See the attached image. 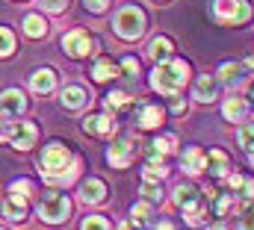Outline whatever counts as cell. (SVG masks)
I'll use <instances>...</instances> for the list:
<instances>
[{"label":"cell","mask_w":254,"mask_h":230,"mask_svg":"<svg viewBox=\"0 0 254 230\" xmlns=\"http://www.w3.org/2000/svg\"><path fill=\"white\" fill-rule=\"evenodd\" d=\"M222 113H225V118H228V121H243V118L249 115V104H246L243 98H228Z\"/></svg>","instance_id":"12"},{"label":"cell","mask_w":254,"mask_h":230,"mask_svg":"<svg viewBox=\"0 0 254 230\" xmlns=\"http://www.w3.org/2000/svg\"><path fill=\"white\" fill-rule=\"evenodd\" d=\"M42 6H45V12H63L68 0H42Z\"/></svg>","instance_id":"34"},{"label":"cell","mask_w":254,"mask_h":230,"mask_svg":"<svg viewBox=\"0 0 254 230\" xmlns=\"http://www.w3.org/2000/svg\"><path fill=\"white\" fill-rule=\"evenodd\" d=\"M119 230H139V228H136V225H130V222H122V225H119Z\"/></svg>","instance_id":"41"},{"label":"cell","mask_w":254,"mask_h":230,"mask_svg":"<svg viewBox=\"0 0 254 230\" xmlns=\"http://www.w3.org/2000/svg\"><path fill=\"white\" fill-rule=\"evenodd\" d=\"M24 213H27V201H24L18 192H12V198H6V204H3V216H6V219L21 222V219H24Z\"/></svg>","instance_id":"10"},{"label":"cell","mask_w":254,"mask_h":230,"mask_svg":"<svg viewBox=\"0 0 254 230\" xmlns=\"http://www.w3.org/2000/svg\"><path fill=\"white\" fill-rule=\"evenodd\" d=\"M207 169L213 177H222V174H228V154L225 151H210V157H207Z\"/></svg>","instance_id":"16"},{"label":"cell","mask_w":254,"mask_h":230,"mask_svg":"<svg viewBox=\"0 0 254 230\" xmlns=\"http://www.w3.org/2000/svg\"><path fill=\"white\" fill-rule=\"evenodd\" d=\"M83 127H86L89 133H98V136H107V133H113V118H110V115H89Z\"/></svg>","instance_id":"13"},{"label":"cell","mask_w":254,"mask_h":230,"mask_svg":"<svg viewBox=\"0 0 254 230\" xmlns=\"http://www.w3.org/2000/svg\"><path fill=\"white\" fill-rule=\"evenodd\" d=\"M207 169V157L198 151V148H190L187 154H184V172L187 174H198Z\"/></svg>","instance_id":"11"},{"label":"cell","mask_w":254,"mask_h":230,"mask_svg":"<svg viewBox=\"0 0 254 230\" xmlns=\"http://www.w3.org/2000/svg\"><path fill=\"white\" fill-rule=\"evenodd\" d=\"M63 48H65L68 57H89L92 48H95V42H92L83 30H74V33H68L63 39Z\"/></svg>","instance_id":"6"},{"label":"cell","mask_w":254,"mask_h":230,"mask_svg":"<svg viewBox=\"0 0 254 230\" xmlns=\"http://www.w3.org/2000/svg\"><path fill=\"white\" fill-rule=\"evenodd\" d=\"M142 30H145V15H142V9L125 6V9L116 15V33H119V36H125V39H139Z\"/></svg>","instance_id":"4"},{"label":"cell","mask_w":254,"mask_h":230,"mask_svg":"<svg viewBox=\"0 0 254 230\" xmlns=\"http://www.w3.org/2000/svg\"><path fill=\"white\" fill-rule=\"evenodd\" d=\"M213 230H228V228H225V225H216V228H213Z\"/></svg>","instance_id":"43"},{"label":"cell","mask_w":254,"mask_h":230,"mask_svg":"<svg viewBox=\"0 0 254 230\" xmlns=\"http://www.w3.org/2000/svg\"><path fill=\"white\" fill-rule=\"evenodd\" d=\"M151 219V207L148 204H136L133 207V222H148Z\"/></svg>","instance_id":"33"},{"label":"cell","mask_w":254,"mask_h":230,"mask_svg":"<svg viewBox=\"0 0 254 230\" xmlns=\"http://www.w3.org/2000/svg\"><path fill=\"white\" fill-rule=\"evenodd\" d=\"M163 124V110L160 107H145L139 113V127L142 130H151V127H160Z\"/></svg>","instance_id":"17"},{"label":"cell","mask_w":254,"mask_h":230,"mask_svg":"<svg viewBox=\"0 0 254 230\" xmlns=\"http://www.w3.org/2000/svg\"><path fill=\"white\" fill-rule=\"evenodd\" d=\"M237 139H240V145H243V148H249V151H252V148H254V124H246V127L240 130V136H237Z\"/></svg>","instance_id":"30"},{"label":"cell","mask_w":254,"mask_h":230,"mask_svg":"<svg viewBox=\"0 0 254 230\" xmlns=\"http://www.w3.org/2000/svg\"><path fill=\"white\" fill-rule=\"evenodd\" d=\"M83 230H110V222L101 219V216H92V219L83 222Z\"/></svg>","instance_id":"31"},{"label":"cell","mask_w":254,"mask_h":230,"mask_svg":"<svg viewBox=\"0 0 254 230\" xmlns=\"http://www.w3.org/2000/svg\"><path fill=\"white\" fill-rule=\"evenodd\" d=\"M24 107H27V101H24V95H21L18 89H9V92L0 95V118L21 115L24 113Z\"/></svg>","instance_id":"8"},{"label":"cell","mask_w":254,"mask_h":230,"mask_svg":"<svg viewBox=\"0 0 254 230\" xmlns=\"http://www.w3.org/2000/svg\"><path fill=\"white\" fill-rule=\"evenodd\" d=\"M142 177H145V183H163V177H166V166H163V160L154 157V160L145 166Z\"/></svg>","instance_id":"18"},{"label":"cell","mask_w":254,"mask_h":230,"mask_svg":"<svg viewBox=\"0 0 254 230\" xmlns=\"http://www.w3.org/2000/svg\"><path fill=\"white\" fill-rule=\"evenodd\" d=\"M216 18L222 24H246L252 15V6L246 0H216Z\"/></svg>","instance_id":"5"},{"label":"cell","mask_w":254,"mask_h":230,"mask_svg":"<svg viewBox=\"0 0 254 230\" xmlns=\"http://www.w3.org/2000/svg\"><path fill=\"white\" fill-rule=\"evenodd\" d=\"M54 83H57V77H54V71H39V74H33V80H30V86H33V92H39V95H48L51 89H54Z\"/></svg>","instance_id":"15"},{"label":"cell","mask_w":254,"mask_h":230,"mask_svg":"<svg viewBox=\"0 0 254 230\" xmlns=\"http://www.w3.org/2000/svg\"><path fill=\"white\" fill-rule=\"evenodd\" d=\"M119 74V68H116V62H110V59H101L95 68H92V80H98V83H104V80H110V77H116Z\"/></svg>","instance_id":"19"},{"label":"cell","mask_w":254,"mask_h":230,"mask_svg":"<svg viewBox=\"0 0 254 230\" xmlns=\"http://www.w3.org/2000/svg\"><path fill=\"white\" fill-rule=\"evenodd\" d=\"M12 192H18V195L24 192V195H27V192H30V183H27V180H15V183H12Z\"/></svg>","instance_id":"38"},{"label":"cell","mask_w":254,"mask_h":230,"mask_svg":"<svg viewBox=\"0 0 254 230\" xmlns=\"http://www.w3.org/2000/svg\"><path fill=\"white\" fill-rule=\"evenodd\" d=\"M172 110H175V113H181V110H184V101H181V98H175V101H172Z\"/></svg>","instance_id":"40"},{"label":"cell","mask_w":254,"mask_h":230,"mask_svg":"<svg viewBox=\"0 0 254 230\" xmlns=\"http://www.w3.org/2000/svg\"><path fill=\"white\" fill-rule=\"evenodd\" d=\"M68 213H71V201H68V195L54 192V189L42 195V204H39V216H42V222L60 225V222L68 219Z\"/></svg>","instance_id":"3"},{"label":"cell","mask_w":254,"mask_h":230,"mask_svg":"<svg viewBox=\"0 0 254 230\" xmlns=\"http://www.w3.org/2000/svg\"><path fill=\"white\" fill-rule=\"evenodd\" d=\"M175 201H178V207H187L192 201H198V189H195V186H178Z\"/></svg>","instance_id":"25"},{"label":"cell","mask_w":254,"mask_h":230,"mask_svg":"<svg viewBox=\"0 0 254 230\" xmlns=\"http://www.w3.org/2000/svg\"><path fill=\"white\" fill-rule=\"evenodd\" d=\"M107 104L116 107V110H127V107H130V95H127V92H113V95L107 98Z\"/></svg>","instance_id":"28"},{"label":"cell","mask_w":254,"mask_h":230,"mask_svg":"<svg viewBox=\"0 0 254 230\" xmlns=\"http://www.w3.org/2000/svg\"><path fill=\"white\" fill-rule=\"evenodd\" d=\"M107 3H110V0H86V9H92V12H104Z\"/></svg>","instance_id":"37"},{"label":"cell","mask_w":254,"mask_h":230,"mask_svg":"<svg viewBox=\"0 0 254 230\" xmlns=\"http://www.w3.org/2000/svg\"><path fill=\"white\" fill-rule=\"evenodd\" d=\"M195 98H198L201 104H207V101L216 98V92H213V80H210V77H201V80H198V86H195Z\"/></svg>","instance_id":"22"},{"label":"cell","mask_w":254,"mask_h":230,"mask_svg":"<svg viewBox=\"0 0 254 230\" xmlns=\"http://www.w3.org/2000/svg\"><path fill=\"white\" fill-rule=\"evenodd\" d=\"M219 77H222V83H228V86H234V83H240V77H243V68H237L234 62H228V65H222V71H219Z\"/></svg>","instance_id":"24"},{"label":"cell","mask_w":254,"mask_h":230,"mask_svg":"<svg viewBox=\"0 0 254 230\" xmlns=\"http://www.w3.org/2000/svg\"><path fill=\"white\" fill-rule=\"evenodd\" d=\"M45 30H48V27H45V21H42L39 15H27V18H24V33H27V36L36 39V36H45Z\"/></svg>","instance_id":"21"},{"label":"cell","mask_w":254,"mask_h":230,"mask_svg":"<svg viewBox=\"0 0 254 230\" xmlns=\"http://www.w3.org/2000/svg\"><path fill=\"white\" fill-rule=\"evenodd\" d=\"M252 98H254V86H252Z\"/></svg>","instance_id":"45"},{"label":"cell","mask_w":254,"mask_h":230,"mask_svg":"<svg viewBox=\"0 0 254 230\" xmlns=\"http://www.w3.org/2000/svg\"><path fill=\"white\" fill-rule=\"evenodd\" d=\"M187 77H190V65L181 62V59H175V62H163L160 68H154V74H151V86H154L157 92L175 95V92L187 83Z\"/></svg>","instance_id":"2"},{"label":"cell","mask_w":254,"mask_h":230,"mask_svg":"<svg viewBox=\"0 0 254 230\" xmlns=\"http://www.w3.org/2000/svg\"><path fill=\"white\" fill-rule=\"evenodd\" d=\"M142 195H145L148 201H163V189H160L157 183H145V186H142Z\"/></svg>","instance_id":"32"},{"label":"cell","mask_w":254,"mask_h":230,"mask_svg":"<svg viewBox=\"0 0 254 230\" xmlns=\"http://www.w3.org/2000/svg\"><path fill=\"white\" fill-rule=\"evenodd\" d=\"M63 104L65 107H71V110L83 107V104H86V92H83L80 86H68V89L63 92Z\"/></svg>","instance_id":"20"},{"label":"cell","mask_w":254,"mask_h":230,"mask_svg":"<svg viewBox=\"0 0 254 230\" xmlns=\"http://www.w3.org/2000/svg\"><path fill=\"white\" fill-rule=\"evenodd\" d=\"M169 54H172V42L169 39H154L151 42V57L157 59V62H163Z\"/></svg>","instance_id":"23"},{"label":"cell","mask_w":254,"mask_h":230,"mask_svg":"<svg viewBox=\"0 0 254 230\" xmlns=\"http://www.w3.org/2000/svg\"><path fill=\"white\" fill-rule=\"evenodd\" d=\"M12 51H15V36L6 27H0V57H9Z\"/></svg>","instance_id":"26"},{"label":"cell","mask_w":254,"mask_h":230,"mask_svg":"<svg viewBox=\"0 0 254 230\" xmlns=\"http://www.w3.org/2000/svg\"><path fill=\"white\" fill-rule=\"evenodd\" d=\"M240 230H254V204L240 210Z\"/></svg>","instance_id":"29"},{"label":"cell","mask_w":254,"mask_h":230,"mask_svg":"<svg viewBox=\"0 0 254 230\" xmlns=\"http://www.w3.org/2000/svg\"><path fill=\"white\" fill-rule=\"evenodd\" d=\"M252 166H254V148H252Z\"/></svg>","instance_id":"44"},{"label":"cell","mask_w":254,"mask_h":230,"mask_svg":"<svg viewBox=\"0 0 254 230\" xmlns=\"http://www.w3.org/2000/svg\"><path fill=\"white\" fill-rule=\"evenodd\" d=\"M157 230H172V225H169V222H163V225H157Z\"/></svg>","instance_id":"42"},{"label":"cell","mask_w":254,"mask_h":230,"mask_svg":"<svg viewBox=\"0 0 254 230\" xmlns=\"http://www.w3.org/2000/svg\"><path fill=\"white\" fill-rule=\"evenodd\" d=\"M42 172L45 177L51 180V183H65V180H71L74 174H77V163H71V154H68V148L63 145H48L45 151H42Z\"/></svg>","instance_id":"1"},{"label":"cell","mask_w":254,"mask_h":230,"mask_svg":"<svg viewBox=\"0 0 254 230\" xmlns=\"http://www.w3.org/2000/svg\"><path fill=\"white\" fill-rule=\"evenodd\" d=\"M122 65H125V74H127V77H136V74H139V68H136V59H133V57H127Z\"/></svg>","instance_id":"36"},{"label":"cell","mask_w":254,"mask_h":230,"mask_svg":"<svg viewBox=\"0 0 254 230\" xmlns=\"http://www.w3.org/2000/svg\"><path fill=\"white\" fill-rule=\"evenodd\" d=\"M6 136H9V139H12V145L21 151V148H33V142H36L39 130H36V124L21 121V124H12V127L6 130Z\"/></svg>","instance_id":"7"},{"label":"cell","mask_w":254,"mask_h":230,"mask_svg":"<svg viewBox=\"0 0 254 230\" xmlns=\"http://www.w3.org/2000/svg\"><path fill=\"white\" fill-rule=\"evenodd\" d=\"M80 195H83V201H86V204H98V201H104L107 189H104V183H101V180H89V183H83V186H80Z\"/></svg>","instance_id":"14"},{"label":"cell","mask_w":254,"mask_h":230,"mask_svg":"<svg viewBox=\"0 0 254 230\" xmlns=\"http://www.w3.org/2000/svg\"><path fill=\"white\" fill-rule=\"evenodd\" d=\"M175 145H178V142H175V136H163V139H157V142H154V154H172V151H175Z\"/></svg>","instance_id":"27"},{"label":"cell","mask_w":254,"mask_h":230,"mask_svg":"<svg viewBox=\"0 0 254 230\" xmlns=\"http://www.w3.org/2000/svg\"><path fill=\"white\" fill-rule=\"evenodd\" d=\"M0 230H3V228H0Z\"/></svg>","instance_id":"46"},{"label":"cell","mask_w":254,"mask_h":230,"mask_svg":"<svg viewBox=\"0 0 254 230\" xmlns=\"http://www.w3.org/2000/svg\"><path fill=\"white\" fill-rule=\"evenodd\" d=\"M130 154H133V145H130V139H119L116 145H110V151H107V160H110L113 166H127V163H130Z\"/></svg>","instance_id":"9"},{"label":"cell","mask_w":254,"mask_h":230,"mask_svg":"<svg viewBox=\"0 0 254 230\" xmlns=\"http://www.w3.org/2000/svg\"><path fill=\"white\" fill-rule=\"evenodd\" d=\"M231 207H234V198H231V195H225V198H219L216 213H219V216H225V213H231Z\"/></svg>","instance_id":"35"},{"label":"cell","mask_w":254,"mask_h":230,"mask_svg":"<svg viewBox=\"0 0 254 230\" xmlns=\"http://www.w3.org/2000/svg\"><path fill=\"white\" fill-rule=\"evenodd\" d=\"M243 183H246V177H240V174L231 177V186H234V189H243Z\"/></svg>","instance_id":"39"}]
</instances>
